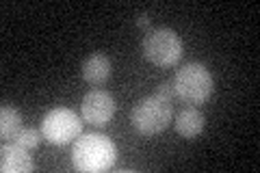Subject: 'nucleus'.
I'll list each match as a JSON object with an SVG mask.
<instances>
[{
	"label": "nucleus",
	"instance_id": "1",
	"mask_svg": "<svg viewBox=\"0 0 260 173\" xmlns=\"http://www.w3.org/2000/svg\"><path fill=\"white\" fill-rule=\"evenodd\" d=\"M117 158V147L104 134H83L76 139L72 150V162L83 173H98L113 167Z\"/></svg>",
	"mask_w": 260,
	"mask_h": 173
},
{
	"label": "nucleus",
	"instance_id": "5",
	"mask_svg": "<svg viewBox=\"0 0 260 173\" xmlns=\"http://www.w3.org/2000/svg\"><path fill=\"white\" fill-rule=\"evenodd\" d=\"M83 132V121L70 109H52L42 121V134L52 145H68Z\"/></svg>",
	"mask_w": 260,
	"mask_h": 173
},
{
	"label": "nucleus",
	"instance_id": "8",
	"mask_svg": "<svg viewBox=\"0 0 260 173\" xmlns=\"http://www.w3.org/2000/svg\"><path fill=\"white\" fill-rule=\"evenodd\" d=\"M206 126V119L195 106H186L176 115V132L182 139H195L202 134V130Z\"/></svg>",
	"mask_w": 260,
	"mask_h": 173
},
{
	"label": "nucleus",
	"instance_id": "2",
	"mask_svg": "<svg viewBox=\"0 0 260 173\" xmlns=\"http://www.w3.org/2000/svg\"><path fill=\"white\" fill-rule=\"evenodd\" d=\"M174 117V106L169 100L160 95H148L135 104L133 113H130V123L137 132H141L145 136L160 134Z\"/></svg>",
	"mask_w": 260,
	"mask_h": 173
},
{
	"label": "nucleus",
	"instance_id": "11",
	"mask_svg": "<svg viewBox=\"0 0 260 173\" xmlns=\"http://www.w3.org/2000/svg\"><path fill=\"white\" fill-rule=\"evenodd\" d=\"M42 132H39L37 128H30V126H22V130L18 134L13 136V143H18L22 147H26V150H35V147L39 145V141H42Z\"/></svg>",
	"mask_w": 260,
	"mask_h": 173
},
{
	"label": "nucleus",
	"instance_id": "3",
	"mask_svg": "<svg viewBox=\"0 0 260 173\" xmlns=\"http://www.w3.org/2000/svg\"><path fill=\"white\" fill-rule=\"evenodd\" d=\"M174 89L178 100L198 106L204 104L213 93V76L202 63H186L174 76Z\"/></svg>",
	"mask_w": 260,
	"mask_h": 173
},
{
	"label": "nucleus",
	"instance_id": "7",
	"mask_svg": "<svg viewBox=\"0 0 260 173\" xmlns=\"http://www.w3.org/2000/svg\"><path fill=\"white\" fill-rule=\"evenodd\" d=\"M0 169L3 173H28L32 171V158L26 147L18 143H5L0 150Z\"/></svg>",
	"mask_w": 260,
	"mask_h": 173
},
{
	"label": "nucleus",
	"instance_id": "13",
	"mask_svg": "<svg viewBox=\"0 0 260 173\" xmlns=\"http://www.w3.org/2000/svg\"><path fill=\"white\" fill-rule=\"evenodd\" d=\"M150 22H152L150 13H139V15H137V26H139V28H148Z\"/></svg>",
	"mask_w": 260,
	"mask_h": 173
},
{
	"label": "nucleus",
	"instance_id": "12",
	"mask_svg": "<svg viewBox=\"0 0 260 173\" xmlns=\"http://www.w3.org/2000/svg\"><path fill=\"white\" fill-rule=\"evenodd\" d=\"M156 95L165 97V100H169V102L178 100V95H176V89H174V82H172V80H165V82H160V85L156 87Z\"/></svg>",
	"mask_w": 260,
	"mask_h": 173
},
{
	"label": "nucleus",
	"instance_id": "9",
	"mask_svg": "<svg viewBox=\"0 0 260 173\" xmlns=\"http://www.w3.org/2000/svg\"><path fill=\"white\" fill-rule=\"evenodd\" d=\"M111 76V59L102 52H93L91 56H87L83 63V78L89 85H102Z\"/></svg>",
	"mask_w": 260,
	"mask_h": 173
},
{
	"label": "nucleus",
	"instance_id": "4",
	"mask_svg": "<svg viewBox=\"0 0 260 173\" xmlns=\"http://www.w3.org/2000/svg\"><path fill=\"white\" fill-rule=\"evenodd\" d=\"M143 54L158 67H174L182 56V39L172 28H154L143 39Z\"/></svg>",
	"mask_w": 260,
	"mask_h": 173
},
{
	"label": "nucleus",
	"instance_id": "10",
	"mask_svg": "<svg viewBox=\"0 0 260 173\" xmlns=\"http://www.w3.org/2000/svg\"><path fill=\"white\" fill-rule=\"evenodd\" d=\"M22 130V115L18 113V109L5 104L0 109V134H3L5 141H13V136Z\"/></svg>",
	"mask_w": 260,
	"mask_h": 173
},
{
	"label": "nucleus",
	"instance_id": "6",
	"mask_svg": "<svg viewBox=\"0 0 260 173\" xmlns=\"http://www.w3.org/2000/svg\"><path fill=\"white\" fill-rule=\"evenodd\" d=\"M115 100L109 91H102V89H91L85 97L83 104H80V113H83V119L91 126H107L115 115Z\"/></svg>",
	"mask_w": 260,
	"mask_h": 173
}]
</instances>
